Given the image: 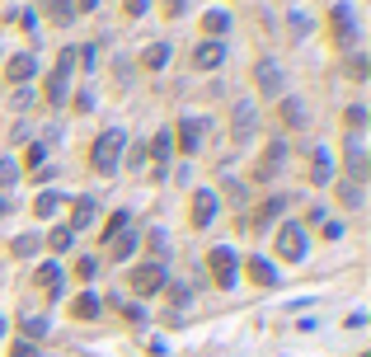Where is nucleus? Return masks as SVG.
I'll list each match as a JSON object with an SVG mask.
<instances>
[{
	"mask_svg": "<svg viewBox=\"0 0 371 357\" xmlns=\"http://www.w3.org/2000/svg\"><path fill=\"white\" fill-rule=\"evenodd\" d=\"M19 329H24L29 339H38V334H47V320H43V315H24V320H19Z\"/></svg>",
	"mask_w": 371,
	"mask_h": 357,
	"instance_id": "obj_26",
	"label": "nucleus"
},
{
	"mask_svg": "<svg viewBox=\"0 0 371 357\" xmlns=\"http://www.w3.org/2000/svg\"><path fill=\"white\" fill-rule=\"evenodd\" d=\"M207 264H212V282H217V287H235V254L226 245L212 249V254H207Z\"/></svg>",
	"mask_w": 371,
	"mask_h": 357,
	"instance_id": "obj_5",
	"label": "nucleus"
},
{
	"mask_svg": "<svg viewBox=\"0 0 371 357\" xmlns=\"http://www.w3.org/2000/svg\"><path fill=\"white\" fill-rule=\"evenodd\" d=\"M71 315H80V320H94V315H99V301H94L90 292L76 296V301H71Z\"/></svg>",
	"mask_w": 371,
	"mask_h": 357,
	"instance_id": "obj_22",
	"label": "nucleus"
},
{
	"mask_svg": "<svg viewBox=\"0 0 371 357\" xmlns=\"http://www.w3.org/2000/svg\"><path fill=\"white\" fill-rule=\"evenodd\" d=\"M339 198H343V207H357V202H362V188L357 184H339Z\"/></svg>",
	"mask_w": 371,
	"mask_h": 357,
	"instance_id": "obj_29",
	"label": "nucleus"
},
{
	"mask_svg": "<svg viewBox=\"0 0 371 357\" xmlns=\"http://www.w3.org/2000/svg\"><path fill=\"white\" fill-rule=\"evenodd\" d=\"M15 357H33V343H19V348H15Z\"/></svg>",
	"mask_w": 371,
	"mask_h": 357,
	"instance_id": "obj_35",
	"label": "nucleus"
},
{
	"mask_svg": "<svg viewBox=\"0 0 371 357\" xmlns=\"http://www.w3.org/2000/svg\"><path fill=\"white\" fill-rule=\"evenodd\" d=\"M231 132H235V141H249V132H254V104H249V99L235 104V127Z\"/></svg>",
	"mask_w": 371,
	"mask_h": 357,
	"instance_id": "obj_16",
	"label": "nucleus"
},
{
	"mask_svg": "<svg viewBox=\"0 0 371 357\" xmlns=\"http://www.w3.org/2000/svg\"><path fill=\"white\" fill-rule=\"evenodd\" d=\"M174 141H179V151H184V156H198V146H202V118H184V123L174 127Z\"/></svg>",
	"mask_w": 371,
	"mask_h": 357,
	"instance_id": "obj_8",
	"label": "nucleus"
},
{
	"mask_svg": "<svg viewBox=\"0 0 371 357\" xmlns=\"http://www.w3.org/2000/svg\"><path fill=\"white\" fill-rule=\"evenodd\" d=\"M348 76H353V80L367 76V57H348Z\"/></svg>",
	"mask_w": 371,
	"mask_h": 357,
	"instance_id": "obj_32",
	"label": "nucleus"
},
{
	"mask_svg": "<svg viewBox=\"0 0 371 357\" xmlns=\"http://www.w3.org/2000/svg\"><path fill=\"white\" fill-rule=\"evenodd\" d=\"M310 179H315V184H329V151L325 146L315 151V160H310Z\"/></svg>",
	"mask_w": 371,
	"mask_h": 357,
	"instance_id": "obj_21",
	"label": "nucleus"
},
{
	"mask_svg": "<svg viewBox=\"0 0 371 357\" xmlns=\"http://www.w3.org/2000/svg\"><path fill=\"white\" fill-rule=\"evenodd\" d=\"M254 85H259L263 99L282 94V66H278V62H259V66H254Z\"/></svg>",
	"mask_w": 371,
	"mask_h": 357,
	"instance_id": "obj_7",
	"label": "nucleus"
},
{
	"mask_svg": "<svg viewBox=\"0 0 371 357\" xmlns=\"http://www.w3.org/2000/svg\"><path fill=\"white\" fill-rule=\"evenodd\" d=\"M15 179H19V165L15 160H0V188H10Z\"/></svg>",
	"mask_w": 371,
	"mask_h": 357,
	"instance_id": "obj_30",
	"label": "nucleus"
},
{
	"mask_svg": "<svg viewBox=\"0 0 371 357\" xmlns=\"http://www.w3.org/2000/svg\"><path fill=\"white\" fill-rule=\"evenodd\" d=\"M212 212H217V198H212V193L202 188L198 198H193V231H202V226L212 221Z\"/></svg>",
	"mask_w": 371,
	"mask_h": 357,
	"instance_id": "obj_13",
	"label": "nucleus"
},
{
	"mask_svg": "<svg viewBox=\"0 0 371 357\" xmlns=\"http://www.w3.org/2000/svg\"><path fill=\"white\" fill-rule=\"evenodd\" d=\"M57 207H62V193H43V198L33 202V212H38V217H52Z\"/></svg>",
	"mask_w": 371,
	"mask_h": 357,
	"instance_id": "obj_25",
	"label": "nucleus"
},
{
	"mask_svg": "<svg viewBox=\"0 0 371 357\" xmlns=\"http://www.w3.org/2000/svg\"><path fill=\"white\" fill-rule=\"evenodd\" d=\"M348 174H353L348 184L362 188V179H367V151H362V146H348Z\"/></svg>",
	"mask_w": 371,
	"mask_h": 357,
	"instance_id": "obj_17",
	"label": "nucleus"
},
{
	"mask_svg": "<svg viewBox=\"0 0 371 357\" xmlns=\"http://www.w3.org/2000/svg\"><path fill=\"white\" fill-rule=\"evenodd\" d=\"M278 212H282V198H268V202L259 207V212L249 217V231H263V226H268V221L278 217Z\"/></svg>",
	"mask_w": 371,
	"mask_h": 357,
	"instance_id": "obj_19",
	"label": "nucleus"
},
{
	"mask_svg": "<svg viewBox=\"0 0 371 357\" xmlns=\"http://www.w3.org/2000/svg\"><path fill=\"white\" fill-rule=\"evenodd\" d=\"M5 212H10V198H0V217H5Z\"/></svg>",
	"mask_w": 371,
	"mask_h": 357,
	"instance_id": "obj_37",
	"label": "nucleus"
},
{
	"mask_svg": "<svg viewBox=\"0 0 371 357\" xmlns=\"http://www.w3.org/2000/svg\"><path fill=\"white\" fill-rule=\"evenodd\" d=\"M94 273H99V264H94V259H80V264H76V278L80 282H90Z\"/></svg>",
	"mask_w": 371,
	"mask_h": 357,
	"instance_id": "obj_31",
	"label": "nucleus"
},
{
	"mask_svg": "<svg viewBox=\"0 0 371 357\" xmlns=\"http://www.w3.org/2000/svg\"><path fill=\"white\" fill-rule=\"evenodd\" d=\"M226 62V43H217V38H207V43H198V52H193V66L198 71H212V66Z\"/></svg>",
	"mask_w": 371,
	"mask_h": 357,
	"instance_id": "obj_10",
	"label": "nucleus"
},
{
	"mask_svg": "<svg viewBox=\"0 0 371 357\" xmlns=\"http://www.w3.org/2000/svg\"><path fill=\"white\" fill-rule=\"evenodd\" d=\"M104 249H109V264H123L127 254L137 249V231H113L109 240H104Z\"/></svg>",
	"mask_w": 371,
	"mask_h": 357,
	"instance_id": "obj_11",
	"label": "nucleus"
},
{
	"mask_svg": "<svg viewBox=\"0 0 371 357\" xmlns=\"http://www.w3.org/2000/svg\"><path fill=\"white\" fill-rule=\"evenodd\" d=\"M278 254L287 259V264H296V259H306V231L296 226V221H287L278 231Z\"/></svg>",
	"mask_w": 371,
	"mask_h": 357,
	"instance_id": "obj_3",
	"label": "nucleus"
},
{
	"mask_svg": "<svg viewBox=\"0 0 371 357\" xmlns=\"http://www.w3.org/2000/svg\"><path fill=\"white\" fill-rule=\"evenodd\" d=\"M0 329H5V325H0Z\"/></svg>",
	"mask_w": 371,
	"mask_h": 357,
	"instance_id": "obj_38",
	"label": "nucleus"
},
{
	"mask_svg": "<svg viewBox=\"0 0 371 357\" xmlns=\"http://www.w3.org/2000/svg\"><path fill=\"white\" fill-rule=\"evenodd\" d=\"M141 62L151 66V71H155V66H165V62H170V47H165V43H151V47H146V57H141Z\"/></svg>",
	"mask_w": 371,
	"mask_h": 357,
	"instance_id": "obj_24",
	"label": "nucleus"
},
{
	"mask_svg": "<svg viewBox=\"0 0 371 357\" xmlns=\"http://www.w3.org/2000/svg\"><path fill=\"white\" fill-rule=\"evenodd\" d=\"M362 123H367V113H362V109H348V127H353V132H357V127H362Z\"/></svg>",
	"mask_w": 371,
	"mask_h": 357,
	"instance_id": "obj_34",
	"label": "nucleus"
},
{
	"mask_svg": "<svg viewBox=\"0 0 371 357\" xmlns=\"http://www.w3.org/2000/svg\"><path fill=\"white\" fill-rule=\"evenodd\" d=\"M33 282H38V292L52 296L57 287H62V268H57V264H38V268H33Z\"/></svg>",
	"mask_w": 371,
	"mask_h": 357,
	"instance_id": "obj_15",
	"label": "nucleus"
},
{
	"mask_svg": "<svg viewBox=\"0 0 371 357\" xmlns=\"http://www.w3.org/2000/svg\"><path fill=\"white\" fill-rule=\"evenodd\" d=\"M43 160H47V146H43V141H33L29 151H24V165L33 170V165H43Z\"/></svg>",
	"mask_w": 371,
	"mask_h": 357,
	"instance_id": "obj_28",
	"label": "nucleus"
},
{
	"mask_svg": "<svg viewBox=\"0 0 371 357\" xmlns=\"http://www.w3.org/2000/svg\"><path fill=\"white\" fill-rule=\"evenodd\" d=\"M329 38L339 52H357V24H353V10L348 5H334L329 10Z\"/></svg>",
	"mask_w": 371,
	"mask_h": 357,
	"instance_id": "obj_2",
	"label": "nucleus"
},
{
	"mask_svg": "<svg viewBox=\"0 0 371 357\" xmlns=\"http://www.w3.org/2000/svg\"><path fill=\"white\" fill-rule=\"evenodd\" d=\"M278 123H282V127H306V109H301L296 99H282V109H278Z\"/></svg>",
	"mask_w": 371,
	"mask_h": 357,
	"instance_id": "obj_18",
	"label": "nucleus"
},
{
	"mask_svg": "<svg viewBox=\"0 0 371 357\" xmlns=\"http://www.w3.org/2000/svg\"><path fill=\"white\" fill-rule=\"evenodd\" d=\"M94 212H99V207H94V198H80V202H76V212H71V221H66V231L80 235V231H85V226L94 221Z\"/></svg>",
	"mask_w": 371,
	"mask_h": 357,
	"instance_id": "obj_12",
	"label": "nucleus"
},
{
	"mask_svg": "<svg viewBox=\"0 0 371 357\" xmlns=\"http://www.w3.org/2000/svg\"><path fill=\"white\" fill-rule=\"evenodd\" d=\"M47 5H52V10H47L52 24H71V15H76V10H71V0H47Z\"/></svg>",
	"mask_w": 371,
	"mask_h": 357,
	"instance_id": "obj_23",
	"label": "nucleus"
},
{
	"mask_svg": "<svg viewBox=\"0 0 371 357\" xmlns=\"http://www.w3.org/2000/svg\"><path fill=\"white\" fill-rule=\"evenodd\" d=\"M249 282L254 287H278V268L268 264V259H249Z\"/></svg>",
	"mask_w": 371,
	"mask_h": 357,
	"instance_id": "obj_14",
	"label": "nucleus"
},
{
	"mask_svg": "<svg viewBox=\"0 0 371 357\" xmlns=\"http://www.w3.org/2000/svg\"><path fill=\"white\" fill-rule=\"evenodd\" d=\"M71 240H76V235H71V231H66V226H62V231L52 235V249H66V245H71Z\"/></svg>",
	"mask_w": 371,
	"mask_h": 357,
	"instance_id": "obj_33",
	"label": "nucleus"
},
{
	"mask_svg": "<svg viewBox=\"0 0 371 357\" xmlns=\"http://www.w3.org/2000/svg\"><path fill=\"white\" fill-rule=\"evenodd\" d=\"M151 151H155V156H151L155 165H165V160H170V132H160V137L151 141Z\"/></svg>",
	"mask_w": 371,
	"mask_h": 357,
	"instance_id": "obj_27",
	"label": "nucleus"
},
{
	"mask_svg": "<svg viewBox=\"0 0 371 357\" xmlns=\"http://www.w3.org/2000/svg\"><path fill=\"white\" fill-rule=\"evenodd\" d=\"M160 287H165V268H160V264H141V268H132V292L151 296V292H160Z\"/></svg>",
	"mask_w": 371,
	"mask_h": 357,
	"instance_id": "obj_6",
	"label": "nucleus"
},
{
	"mask_svg": "<svg viewBox=\"0 0 371 357\" xmlns=\"http://www.w3.org/2000/svg\"><path fill=\"white\" fill-rule=\"evenodd\" d=\"M282 165H287V146H282V141H273V146L263 151V160H254V184H268Z\"/></svg>",
	"mask_w": 371,
	"mask_h": 357,
	"instance_id": "obj_4",
	"label": "nucleus"
},
{
	"mask_svg": "<svg viewBox=\"0 0 371 357\" xmlns=\"http://www.w3.org/2000/svg\"><path fill=\"white\" fill-rule=\"evenodd\" d=\"M165 10H170V15H179V10H184V0H165Z\"/></svg>",
	"mask_w": 371,
	"mask_h": 357,
	"instance_id": "obj_36",
	"label": "nucleus"
},
{
	"mask_svg": "<svg viewBox=\"0 0 371 357\" xmlns=\"http://www.w3.org/2000/svg\"><path fill=\"white\" fill-rule=\"evenodd\" d=\"M33 71H38V57H33V52H19L15 62L5 66V80H10V85H19V90H24V85H29V76Z\"/></svg>",
	"mask_w": 371,
	"mask_h": 357,
	"instance_id": "obj_9",
	"label": "nucleus"
},
{
	"mask_svg": "<svg viewBox=\"0 0 371 357\" xmlns=\"http://www.w3.org/2000/svg\"><path fill=\"white\" fill-rule=\"evenodd\" d=\"M43 99H47V104H66V76H62V71H52V76H47Z\"/></svg>",
	"mask_w": 371,
	"mask_h": 357,
	"instance_id": "obj_20",
	"label": "nucleus"
},
{
	"mask_svg": "<svg viewBox=\"0 0 371 357\" xmlns=\"http://www.w3.org/2000/svg\"><path fill=\"white\" fill-rule=\"evenodd\" d=\"M90 165L99 174H113V170H118V165H123V132H104V137L94 141Z\"/></svg>",
	"mask_w": 371,
	"mask_h": 357,
	"instance_id": "obj_1",
	"label": "nucleus"
}]
</instances>
